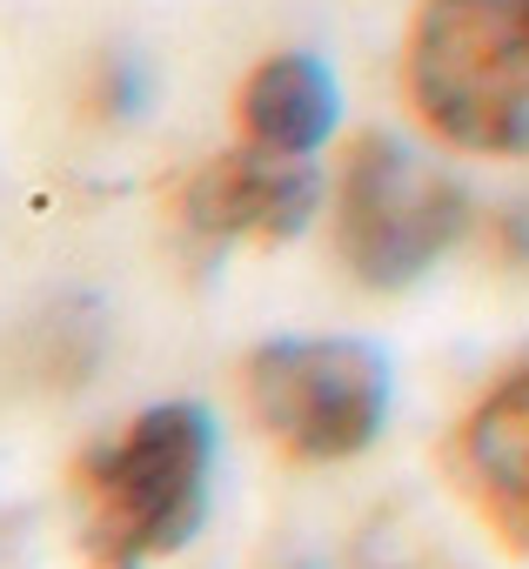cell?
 <instances>
[{"label":"cell","instance_id":"cell-1","mask_svg":"<svg viewBox=\"0 0 529 569\" xmlns=\"http://www.w3.org/2000/svg\"><path fill=\"white\" fill-rule=\"evenodd\" d=\"M214 416L154 402L81 462V549L94 569H148L188 549L214 502Z\"/></svg>","mask_w":529,"mask_h":569},{"label":"cell","instance_id":"cell-2","mask_svg":"<svg viewBox=\"0 0 529 569\" xmlns=\"http://www.w3.org/2000/svg\"><path fill=\"white\" fill-rule=\"evenodd\" d=\"M402 94L436 141L529 161V0H416Z\"/></svg>","mask_w":529,"mask_h":569},{"label":"cell","instance_id":"cell-3","mask_svg":"<svg viewBox=\"0 0 529 569\" xmlns=\"http://www.w3.org/2000/svg\"><path fill=\"white\" fill-rule=\"evenodd\" d=\"M469 228V188L402 134H362L336 181V248L362 289H409Z\"/></svg>","mask_w":529,"mask_h":569},{"label":"cell","instance_id":"cell-4","mask_svg":"<svg viewBox=\"0 0 529 569\" xmlns=\"http://www.w3.org/2000/svg\"><path fill=\"white\" fill-rule=\"evenodd\" d=\"M248 409L296 462H356L389 429V362L356 336H282L248 356Z\"/></svg>","mask_w":529,"mask_h":569},{"label":"cell","instance_id":"cell-5","mask_svg":"<svg viewBox=\"0 0 529 569\" xmlns=\"http://www.w3.org/2000/svg\"><path fill=\"white\" fill-rule=\"evenodd\" d=\"M322 208V181L309 161L234 148L188 174L181 188V228L194 241H296Z\"/></svg>","mask_w":529,"mask_h":569},{"label":"cell","instance_id":"cell-6","mask_svg":"<svg viewBox=\"0 0 529 569\" xmlns=\"http://www.w3.org/2000/svg\"><path fill=\"white\" fill-rule=\"evenodd\" d=\"M456 469L469 502L509 549H529V369L502 376L456 436Z\"/></svg>","mask_w":529,"mask_h":569},{"label":"cell","instance_id":"cell-7","mask_svg":"<svg viewBox=\"0 0 529 569\" xmlns=\"http://www.w3.org/2000/svg\"><path fill=\"white\" fill-rule=\"evenodd\" d=\"M234 128L248 148H269L289 161L322 154V141L342 128V88L336 68L309 48H282L269 61H254L241 94H234Z\"/></svg>","mask_w":529,"mask_h":569}]
</instances>
